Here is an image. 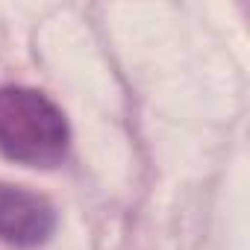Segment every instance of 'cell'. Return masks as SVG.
I'll return each instance as SVG.
<instances>
[{"label": "cell", "mask_w": 250, "mask_h": 250, "mask_svg": "<svg viewBox=\"0 0 250 250\" xmlns=\"http://www.w3.org/2000/svg\"><path fill=\"white\" fill-rule=\"evenodd\" d=\"M56 229L53 206L27 188L0 183V238L15 247L44 244Z\"/></svg>", "instance_id": "7a4b0ae2"}, {"label": "cell", "mask_w": 250, "mask_h": 250, "mask_svg": "<svg viewBox=\"0 0 250 250\" xmlns=\"http://www.w3.org/2000/svg\"><path fill=\"white\" fill-rule=\"evenodd\" d=\"M68 121L36 88H0V153L27 168H56L68 153Z\"/></svg>", "instance_id": "6da1fadb"}]
</instances>
